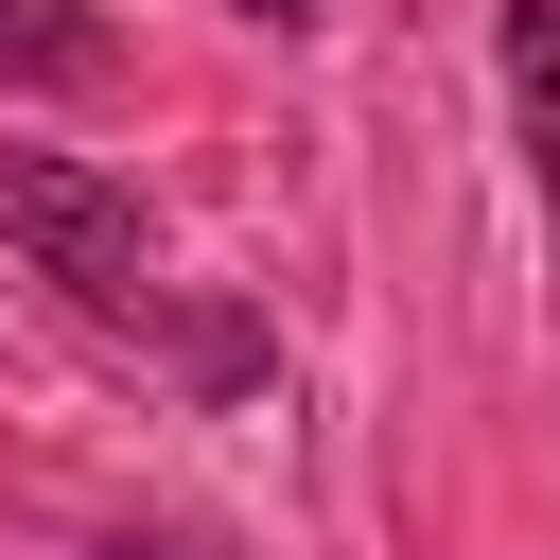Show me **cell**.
Segmentation results:
<instances>
[{
    "label": "cell",
    "instance_id": "obj_1",
    "mask_svg": "<svg viewBox=\"0 0 560 560\" xmlns=\"http://www.w3.org/2000/svg\"><path fill=\"white\" fill-rule=\"evenodd\" d=\"M0 245H18L70 315H105V332H175L192 385H262V332H245V315H175V280H158V210H140L105 158L0 140Z\"/></svg>",
    "mask_w": 560,
    "mask_h": 560
},
{
    "label": "cell",
    "instance_id": "obj_2",
    "mask_svg": "<svg viewBox=\"0 0 560 560\" xmlns=\"http://www.w3.org/2000/svg\"><path fill=\"white\" fill-rule=\"evenodd\" d=\"M490 70H508L525 175H542V245H560V0H508V18H490Z\"/></svg>",
    "mask_w": 560,
    "mask_h": 560
},
{
    "label": "cell",
    "instance_id": "obj_3",
    "mask_svg": "<svg viewBox=\"0 0 560 560\" xmlns=\"http://www.w3.org/2000/svg\"><path fill=\"white\" fill-rule=\"evenodd\" d=\"M105 70H122V35L88 0H0V88H105Z\"/></svg>",
    "mask_w": 560,
    "mask_h": 560
},
{
    "label": "cell",
    "instance_id": "obj_4",
    "mask_svg": "<svg viewBox=\"0 0 560 560\" xmlns=\"http://www.w3.org/2000/svg\"><path fill=\"white\" fill-rule=\"evenodd\" d=\"M228 18H262V35H315V18H332V0H228Z\"/></svg>",
    "mask_w": 560,
    "mask_h": 560
}]
</instances>
